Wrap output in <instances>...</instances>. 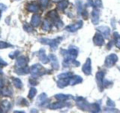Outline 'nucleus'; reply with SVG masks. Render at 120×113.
Listing matches in <instances>:
<instances>
[{
    "mask_svg": "<svg viewBox=\"0 0 120 113\" xmlns=\"http://www.w3.org/2000/svg\"><path fill=\"white\" fill-rule=\"evenodd\" d=\"M47 16L49 17V18L50 19V20L53 23V24L57 26L58 28H60L62 27L63 26V23L62 21L60 20L57 13H56V11H50L48 14H47Z\"/></svg>",
    "mask_w": 120,
    "mask_h": 113,
    "instance_id": "nucleus-1",
    "label": "nucleus"
},
{
    "mask_svg": "<svg viewBox=\"0 0 120 113\" xmlns=\"http://www.w3.org/2000/svg\"><path fill=\"white\" fill-rule=\"evenodd\" d=\"M62 39V38H57V39H41L40 41H41V43L50 45V48L52 49V50H56V49L58 48V45L60 42V41H61Z\"/></svg>",
    "mask_w": 120,
    "mask_h": 113,
    "instance_id": "nucleus-2",
    "label": "nucleus"
},
{
    "mask_svg": "<svg viewBox=\"0 0 120 113\" xmlns=\"http://www.w3.org/2000/svg\"><path fill=\"white\" fill-rule=\"evenodd\" d=\"M30 73L33 77H38L44 74V69L40 64H35L30 68Z\"/></svg>",
    "mask_w": 120,
    "mask_h": 113,
    "instance_id": "nucleus-3",
    "label": "nucleus"
},
{
    "mask_svg": "<svg viewBox=\"0 0 120 113\" xmlns=\"http://www.w3.org/2000/svg\"><path fill=\"white\" fill-rule=\"evenodd\" d=\"M75 100H76V102H77V106L80 109L86 110V111H88V110L89 111L90 105H91V104L89 103L83 97H76V98H75Z\"/></svg>",
    "mask_w": 120,
    "mask_h": 113,
    "instance_id": "nucleus-4",
    "label": "nucleus"
},
{
    "mask_svg": "<svg viewBox=\"0 0 120 113\" xmlns=\"http://www.w3.org/2000/svg\"><path fill=\"white\" fill-rule=\"evenodd\" d=\"M118 60V56L115 54H111L110 55H108L106 59H105V66L107 68H110L114 64L117 62Z\"/></svg>",
    "mask_w": 120,
    "mask_h": 113,
    "instance_id": "nucleus-5",
    "label": "nucleus"
},
{
    "mask_svg": "<svg viewBox=\"0 0 120 113\" xmlns=\"http://www.w3.org/2000/svg\"><path fill=\"white\" fill-rule=\"evenodd\" d=\"M104 75H105V73L104 71H100L96 74V81L98 86V89L101 91H103V88H104L103 81H104Z\"/></svg>",
    "mask_w": 120,
    "mask_h": 113,
    "instance_id": "nucleus-6",
    "label": "nucleus"
},
{
    "mask_svg": "<svg viewBox=\"0 0 120 113\" xmlns=\"http://www.w3.org/2000/svg\"><path fill=\"white\" fill-rule=\"evenodd\" d=\"M82 72L86 74V75H91L92 73V66H91V60L89 58H88L86 60V62L84 63V65L82 66Z\"/></svg>",
    "mask_w": 120,
    "mask_h": 113,
    "instance_id": "nucleus-7",
    "label": "nucleus"
},
{
    "mask_svg": "<svg viewBox=\"0 0 120 113\" xmlns=\"http://www.w3.org/2000/svg\"><path fill=\"white\" fill-rule=\"evenodd\" d=\"M27 63H28V58L26 57L25 56H21L17 59L16 66H17V68L26 67V65H27Z\"/></svg>",
    "mask_w": 120,
    "mask_h": 113,
    "instance_id": "nucleus-8",
    "label": "nucleus"
},
{
    "mask_svg": "<svg viewBox=\"0 0 120 113\" xmlns=\"http://www.w3.org/2000/svg\"><path fill=\"white\" fill-rule=\"evenodd\" d=\"M93 41L96 45H98V46H101V45H103L104 42V39L102 36V34L97 32L93 38Z\"/></svg>",
    "mask_w": 120,
    "mask_h": 113,
    "instance_id": "nucleus-9",
    "label": "nucleus"
},
{
    "mask_svg": "<svg viewBox=\"0 0 120 113\" xmlns=\"http://www.w3.org/2000/svg\"><path fill=\"white\" fill-rule=\"evenodd\" d=\"M82 26V22L80 20V21H78L77 23H76V24H71V25L66 26L65 29L67 30V31H68V32H75L78 29H80Z\"/></svg>",
    "mask_w": 120,
    "mask_h": 113,
    "instance_id": "nucleus-10",
    "label": "nucleus"
},
{
    "mask_svg": "<svg viewBox=\"0 0 120 113\" xmlns=\"http://www.w3.org/2000/svg\"><path fill=\"white\" fill-rule=\"evenodd\" d=\"M48 58L50 60V61L51 62V65L54 69H58L59 67V64L57 57L54 54H50L48 56Z\"/></svg>",
    "mask_w": 120,
    "mask_h": 113,
    "instance_id": "nucleus-11",
    "label": "nucleus"
},
{
    "mask_svg": "<svg viewBox=\"0 0 120 113\" xmlns=\"http://www.w3.org/2000/svg\"><path fill=\"white\" fill-rule=\"evenodd\" d=\"M38 56H39V59L41 61V63H44V64H47V63H49V61H50L48 56H47L46 54H45V50L43 48H41V50L39 51Z\"/></svg>",
    "mask_w": 120,
    "mask_h": 113,
    "instance_id": "nucleus-12",
    "label": "nucleus"
},
{
    "mask_svg": "<svg viewBox=\"0 0 120 113\" xmlns=\"http://www.w3.org/2000/svg\"><path fill=\"white\" fill-rule=\"evenodd\" d=\"M82 81V78L79 75H72L69 78V85H75Z\"/></svg>",
    "mask_w": 120,
    "mask_h": 113,
    "instance_id": "nucleus-13",
    "label": "nucleus"
},
{
    "mask_svg": "<svg viewBox=\"0 0 120 113\" xmlns=\"http://www.w3.org/2000/svg\"><path fill=\"white\" fill-rule=\"evenodd\" d=\"M97 29H98V31H100L101 32L102 35L104 36V37L108 38L110 34V29L108 26H100V27L97 28Z\"/></svg>",
    "mask_w": 120,
    "mask_h": 113,
    "instance_id": "nucleus-14",
    "label": "nucleus"
},
{
    "mask_svg": "<svg viewBox=\"0 0 120 113\" xmlns=\"http://www.w3.org/2000/svg\"><path fill=\"white\" fill-rule=\"evenodd\" d=\"M99 22V11L98 8H95L92 11V23L94 24H98Z\"/></svg>",
    "mask_w": 120,
    "mask_h": 113,
    "instance_id": "nucleus-15",
    "label": "nucleus"
},
{
    "mask_svg": "<svg viewBox=\"0 0 120 113\" xmlns=\"http://www.w3.org/2000/svg\"><path fill=\"white\" fill-rule=\"evenodd\" d=\"M67 105H68L67 103H63V101H61V102H59V103H54L50 104L49 105V108L51 109H61L65 106H67Z\"/></svg>",
    "mask_w": 120,
    "mask_h": 113,
    "instance_id": "nucleus-16",
    "label": "nucleus"
},
{
    "mask_svg": "<svg viewBox=\"0 0 120 113\" xmlns=\"http://www.w3.org/2000/svg\"><path fill=\"white\" fill-rule=\"evenodd\" d=\"M47 100V96L46 93H42L37 98V104L38 105H43L44 103H46V101Z\"/></svg>",
    "mask_w": 120,
    "mask_h": 113,
    "instance_id": "nucleus-17",
    "label": "nucleus"
},
{
    "mask_svg": "<svg viewBox=\"0 0 120 113\" xmlns=\"http://www.w3.org/2000/svg\"><path fill=\"white\" fill-rule=\"evenodd\" d=\"M41 23V16L39 14H34L32 17L31 25L32 26H38Z\"/></svg>",
    "mask_w": 120,
    "mask_h": 113,
    "instance_id": "nucleus-18",
    "label": "nucleus"
},
{
    "mask_svg": "<svg viewBox=\"0 0 120 113\" xmlns=\"http://www.w3.org/2000/svg\"><path fill=\"white\" fill-rule=\"evenodd\" d=\"M69 78L59 79V81H57V85L59 88H65V87H66L67 85H69Z\"/></svg>",
    "mask_w": 120,
    "mask_h": 113,
    "instance_id": "nucleus-19",
    "label": "nucleus"
},
{
    "mask_svg": "<svg viewBox=\"0 0 120 113\" xmlns=\"http://www.w3.org/2000/svg\"><path fill=\"white\" fill-rule=\"evenodd\" d=\"M26 8L29 12H38L39 10V6L36 3H30L27 5Z\"/></svg>",
    "mask_w": 120,
    "mask_h": 113,
    "instance_id": "nucleus-20",
    "label": "nucleus"
},
{
    "mask_svg": "<svg viewBox=\"0 0 120 113\" xmlns=\"http://www.w3.org/2000/svg\"><path fill=\"white\" fill-rule=\"evenodd\" d=\"M15 73L18 75H26L27 73H30V69L29 67H22V68H17L15 70Z\"/></svg>",
    "mask_w": 120,
    "mask_h": 113,
    "instance_id": "nucleus-21",
    "label": "nucleus"
},
{
    "mask_svg": "<svg viewBox=\"0 0 120 113\" xmlns=\"http://www.w3.org/2000/svg\"><path fill=\"white\" fill-rule=\"evenodd\" d=\"M56 99H57L59 101H65L68 99H71L72 98V96L71 95H68V94H63V93H59L56 94L55 96Z\"/></svg>",
    "mask_w": 120,
    "mask_h": 113,
    "instance_id": "nucleus-22",
    "label": "nucleus"
},
{
    "mask_svg": "<svg viewBox=\"0 0 120 113\" xmlns=\"http://www.w3.org/2000/svg\"><path fill=\"white\" fill-rule=\"evenodd\" d=\"M89 111L91 113H100L101 112V108L98 103H93L90 105Z\"/></svg>",
    "mask_w": 120,
    "mask_h": 113,
    "instance_id": "nucleus-23",
    "label": "nucleus"
},
{
    "mask_svg": "<svg viewBox=\"0 0 120 113\" xmlns=\"http://www.w3.org/2000/svg\"><path fill=\"white\" fill-rule=\"evenodd\" d=\"M0 93L3 96H8V97H10V96L12 95V92H11V90H10L8 88H0Z\"/></svg>",
    "mask_w": 120,
    "mask_h": 113,
    "instance_id": "nucleus-24",
    "label": "nucleus"
},
{
    "mask_svg": "<svg viewBox=\"0 0 120 113\" xmlns=\"http://www.w3.org/2000/svg\"><path fill=\"white\" fill-rule=\"evenodd\" d=\"M68 0H62L58 4V8L59 9L63 11L68 7Z\"/></svg>",
    "mask_w": 120,
    "mask_h": 113,
    "instance_id": "nucleus-25",
    "label": "nucleus"
},
{
    "mask_svg": "<svg viewBox=\"0 0 120 113\" xmlns=\"http://www.w3.org/2000/svg\"><path fill=\"white\" fill-rule=\"evenodd\" d=\"M13 83L14 86L16 87L17 88H21L22 87V83L21 81V80L20 78H13Z\"/></svg>",
    "mask_w": 120,
    "mask_h": 113,
    "instance_id": "nucleus-26",
    "label": "nucleus"
},
{
    "mask_svg": "<svg viewBox=\"0 0 120 113\" xmlns=\"http://www.w3.org/2000/svg\"><path fill=\"white\" fill-rule=\"evenodd\" d=\"M51 29V24L48 20H45L43 24V29L45 31H48Z\"/></svg>",
    "mask_w": 120,
    "mask_h": 113,
    "instance_id": "nucleus-27",
    "label": "nucleus"
},
{
    "mask_svg": "<svg viewBox=\"0 0 120 113\" xmlns=\"http://www.w3.org/2000/svg\"><path fill=\"white\" fill-rule=\"evenodd\" d=\"M113 35H114V39H115L114 41L116 47L120 48V35H119L117 32H114Z\"/></svg>",
    "mask_w": 120,
    "mask_h": 113,
    "instance_id": "nucleus-28",
    "label": "nucleus"
},
{
    "mask_svg": "<svg viewBox=\"0 0 120 113\" xmlns=\"http://www.w3.org/2000/svg\"><path fill=\"white\" fill-rule=\"evenodd\" d=\"M73 74L71 73H62L58 75V78L59 79H63V78H69L71 76H72Z\"/></svg>",
    "mask_w": 120,
    "mask_h": 113,
    "instance_id": "nucleus-29",
    "label": "nucleus"
},
{
    "mask_svg": "<svg viewBox=\"0 0 120 113\" xmlns=\"http://www.w3.org/2000/svg\"><path fill=\"white\" fill-rule=\"evenodd\" d=\"M36 93H37V90L35 88H32L29 90L28 97H29V99H32V98H34V97L36 95Z\"/></svg>",
    "mask_w": 120,
    "mask_h": 113,
    "instance_id": "nucleus-30",
    "label": "nucleus"
},
{
    "mask_svg": "<svg viewBox=\"0 0 120 113\" xmlns=\"http://www.w3.org/2000/svg\"><path fill=\"white\" fill-rule=\"evenodd\" d=\"M8 47H11V44L5 42V41H0V48H1V49L7 48H8Z\"/></svg>",
    "mask_w": 120,
    "mask_h": 113,
    "instance_id": "nucleus-31",
    "label": "nucleus"
},
{
    "mask_svg": "<svg viewBox=\"0 0 120 113\" xmlns=\"http://www.w3.org/2000/svg\"><path fill=\"white\" fill-rule=\"evenodd\" d=\"M2 106L5 108L6 110H8V109H10V107H11V103L8 100H4V101H2Z\"/></svg>",
    "mask_w": 120,
    "mask_h": 113,
    "instance_id": "nucleus-32",
    "label": "nucleus"
},
{
    "mask_svg": "<svg viewBox=\"0 0 120 113\" xmlns=\"http://www.w3.org/2000/svg\"><path fill=\"white\" fill-rule=\"evenodd\" d=\"M23 28L27 32H31L32 31V25H29L28 24H25V25L23 26Z\"/></svg>",
    "mask_w": 120,
    "mask_h": 113,
    "instance_id": "nucleus-33",
    "label": "nucleus"
},
{
    "mask_svg": "<svg viewBox=\"0 0 120 113\" xmlns=\"http://www.w3.org/2000/svg\"><path fill=\"white\" fill-rule=\"evenodd\" d=\"M19 54H20V51H15L14 52H11V54H9V56L11 59H14V58H16V56H18Z\"/></svg>",
    "mask_w": 120,
    "mask_h": 113,
    "instance_id": "nucleus-34",
    "label": "nucleus"
},
{
    "mask_svg": "<svg viewBox=\"0 0 120 113\" xmlns=\"http://www.w3.org/2000/svg\"><path fill=\"white\" fill-rule=\"evenodd\" d=\"M107 105H108L109 107H110V108H114L115 107V103H114V102L111 100L110 98H108L107 99Z\"/></svg>",
    "mask_w": 120,
    "mask_h": 113,
    "instance_id": "nucleus-35",
    "label": "nucleus"
},
{
    "mask_svg": "<svg viewBox=\"0 0 120 113\" xmlns=\"http://www.w3.org/2000/svg\"><path fill=\"white\" fill-rule=\"evenodd\" d=\"M39 2H40L41 5L44 8L47 7L49 4V0H39Z\"/></svg>",
    "mask_w": 120,
    "mask_h": 113,
    "instance_id": "nucleus-36",
    "label": "nucleus"
},
{
    "mask_svg": "<svg viewBox=\"0 0 120 113\" xmlns=\"http://www.w3.org/2000/svg\"><path fill=\"white\" fill-rule=\"evenodd\" d=\"M7 9V6H5L3 4H0V18H1L2 16V12L3 11H5Z\"/></svg>",
    "mask_w": 120,
    "mask_h": 113,
    "instance_id": "nucleus-37",
    "label": "nucleus"
},
{
    "mask_svg": "<svg viewBox=\"0 0 120 113\" xmlns=\"http://www.w3.org/2000/svg\"><path fill=\"white\" fill-rule=\"evenodd\" d=\"M29 82H30V84H31L32 85H37V84H38V82L35 80L34 78H30L29 79Z\"/></svg>",
    "mask_w": 120,
    "mask_h": 113,
    "instance_id": "nucleus-38",
    "label": "nucleus"
},
{
    "mask_svg": "<svg viewBox=\"0 0 120 113\" xmlns=\"http://www.w3.org/2000/svg\"><path fill=\"white\" fill-rule=\"evenodd\" d=\"M8 63L4 60L3 59H2L0 57V66H7Z\"/></svg>",
    "mask_w": 120,
    "mask_h": 113,
    "instance_id": "nucleus-39",
    "label": "nucleus"
},
{
    "mask_svg": "<svg viewBox=\"0 0 120 113\" xmlns=\"http://www.w3.org/2000/svg\"><path fill=\"white\" fill-rule=\"evenodd\" d=\"M30 113H38V111L35 109H32L31 110V112H30Z\"/></svg>",
    "mask_w": 120,
    "mask_h": 113,
    "instance_id": "nucleus-40",
    "label": "nucleus"
},
{
    "mask_svg": "<svg viewBox=\"0 0 120 113\" xmlns=\"http://www.w3.org/2000/svg\"><path fill=\"white\" fill-rule=\"evenodd\" d=\"M14 113H26V112L23 111H14Z\"/></svg>",
    "mask_w": 120,
    "mask_h": 113,
    "instance_id": "nucleus-41",
    "label": "nucleus"
},
{
    "mask_svg": "<svg viewBox=\"0 0 120 113\" xmlns=\"http://www.w3.org/2000/svg\"><path fill=\"white\" fill-rule=\"evenodd\" d=\"M3 85V83H2V81L1 80V79H0V88H2V85Z\"/></svg>",
    "mask_w": 120,
    "mask_h": 113,
    "instance_id": "nucleus-42",
    "label": "nucleus"
},
{
    "mask_svg": "<svg viewBox=\"0 0 120 113\" xmlns=\"http://www.w3.org/2000/svg\"><path fill=\"white\" fill-rule=\"evenodd\" d=\"M54 2H59V1H60V0H53Z\"/></svg>",
    "mask_w": 120,
    "mask_h": 113,
    "instance_id": "nucleus-43",
    "label": "nucleus"
},
{
    "mask_svg": "<svg viewBox=\"0 0 120 113\" xmlns=\"http://www.w3.org/2000/svg\"><path fill=\"white\" fill-rule=\"evenodd\" d=\"M119 69H120V68H119Z\"/></svg>",
    "mask_w": 120,
    "mask_h": 113,
    "instance_id": "nucleus-44",
    "label": "nucleus"
},
{
    "mask_svg": "<svg viewBox=\"0 0 120 113\" xmlns=\"http://www.w3.org/2000/svg\"></svg>",
    "mask_w": 120,
    "mask_h": 113,
    "instance_id": "nucleus-45",
    "label": "nucleus"
}]
</instances>
